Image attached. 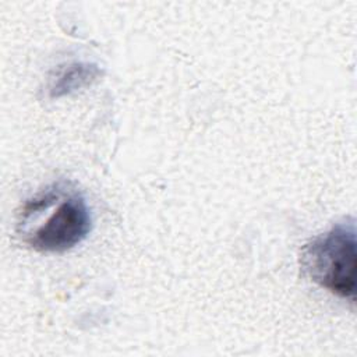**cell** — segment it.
I'll list each match as a JSON object with an SVG mask.
<instances>
[{
	"instance_id": "6da1fadb",
	"label": "cell",
	"mask_w": 357,
	"mask_h": 357,
	"mask_svg": "<svg viewBox=\"0 0 357 357\" xmlns=\"http://www.w3.org/2000/svg\"><path fill=\"white\" fill-rule=\"evenodd\" d=\"M91 225V212L82 194L70 183L59 181L25 202L17 230L38 251L64 252L89 234Z\"/></svg>"
},
{
	"instance_id": "7a4b0ae2",
	"label": "cell",
	"mask_w": 357,
	"mask_h": 357,
	"mask_svg": "<svg viewBox=\"0 0 357 357\" xmlns=\"http://www.w3.org/2000/svg\"><path fill=\"white\" fill-rule=\"evenodd\" d=\"M356 245L354 222L339 223L305 244L301 265L315 283L342 298L354 301Z\"/></svg>"
},
{
	"instance_id": "3957f363",
	"label": "cell",
	"mask_w": 357,
	"mask_h": 357,
	"mask_svg": "<svg viewBox=\"0 0 357 357\" xmlns=\"http://www.w3.org/2000/svg\"><path fill=\"white\" fill-rule=\"evenodd\" d=\"M102 70L98 64L89 61H70L64 63L53 71L47 84V93L57 99L73 95L84 88L91 86L99 77Z\"/></svg>"
}]
</instances>
